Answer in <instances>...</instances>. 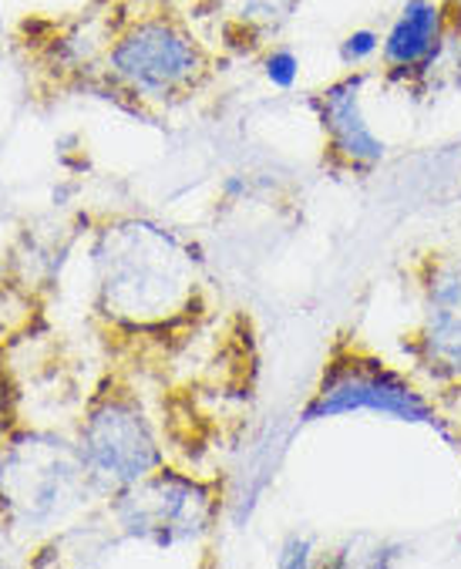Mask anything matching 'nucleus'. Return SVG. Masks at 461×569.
Listing matches in <instances>:
<instances>
[{
  "label": "nucleus",
  "mask_w": 461,
  "mask_h": 569,
  "mask_svg": "<svg viewBox=\"0 0 461 569\" xmlns=\"http://www.w3.org/2000/svg\"><path fill=\"white\" fill-rule=\"evenodd\" d=\"M14 48L51 84L94 91L136 116L189 104L229 64L179 0H88L58 21L24 18Z\"/></svg>",
  "instance_id": "obj_1"
},
{
  "label": "nucleus",
  "mask_w": 461,
  "mask_h": 569,
  "mask_svg": "<svg viewBox=\"0 0 461 569\" xmlns=\"http://www.w3.org/2000/svg\"><path fill=\"white\" fill-rule=\"evenodd\" d=\"M91 317L126 375L179 361L216 317V290L202 253L146 216H111L91 243Z\"/></svg>",
  "instance_id": "obj_2"
},
{
  "label": "nucleus",
  "mask_w": 461,
  "mask_h": 569,
  "mask_svg": "<svg viewBox=\"0 0 461 569\" xmlns=\"http://www.w3.org/2000/svg\"><path fill=\"white\" fill-rule=\"evenodd\" d=\"M351 415L424 425L441 435V418L431 391L411 371L394 368L381 351H374L358 327H340L323 351L320 375L303 405V421Z\"/></svg>",
  "instance_id": "obj_3"
},
{
  "label": "nucleus",
  "mask_w": 461,
  "mask_h": 569,
  "mask_svg": "<svg viewBox=\"0 0 461 569\" xmlns=\"http://www.w3.org/2000/svg\"><path fill=\"white\" fill-rule=\"evenodd\" d=\"M74 445L101 499L136 486L169 462L132 375L119 368H108L88 395Z\"/></svg>",
  "instance_id": "obj_4"
},
{
  "label": "nucleus",
  "mask_w": 461,
  "mask_h": 569,
  "mask_svg": "<svg viewBox=\"0 0 461 569\" xmlns=\"http://www.w3.org/2000/svg\"><path fill=\"white\" fill-rule=\"evenodd\" d=\"M401 273L414 300V323L398 340L411 375L428 391L461 385V253L421 247Z\"/></svg>",
  "instance_id": "obj_5"
},
{
  "label": "nucleus",
  "mask_w": 461,
  "mask_h": 569,
  "mask_svg": "<svg viewBox=\"0 0 461 569\" xmlns=\"http://www.w3.org/2000/svg\"><path fill=\"white\" fill-rule=\"evenodd\" d=\"M84 499H101L74 441L51 431L8 438L0 462V512L14 529H54Z\"/></svg>",
  "instance_id": "obj_6"
},
{
  "label": "nucleus",
  "mask_w": 461,
  "mask_h": 569,
  "mask_svg": "<svg viewBox=\"0 0 461 569\" xmlns=\"http://www.w3.org/2000/svg\"><path fill=\"white\" fill-rule=\"evenodd\" d=\"M104 509L122 536L156 549H182L202 542L216 529L222 482L219 476H196L166 462L136 486L108 496Z\"/></svg>",
  "instance_id": "obj_7"
},
{
  "label": "nucleus",
  "mask_w": 461,
  "mask_h": 569,
  "mask_svg": "<svg viewBox=\"0 0 461 569\" xmlns=\"http://www.w3.org/2000/svg\"><path fill=\"white\" fill-rule=\"evenodd\" d=\"M451 68H461V0H404L381 38L384 84L424 94Z\"/></svg>",
  "instance_id": "obj_8"
},
{
  "label": "nucleus",
  "mask_w": 461,
  "mask_h": 569,
  "mask_svg": "<svg viewBox=\"0 0 461 569\" xmlns=\"http://www.w3.org/2000/svg\"><path fill=\"white\" fill-rule=\"evenodd\" d=\"M368 68L340 74L313 94V116L320 122V162L340 179H368L388 159V142L374 132L364 111Z\"/></svg>",
  "instance_id": "obj_9"
},
{
  "label": "nucleus",
  "mask_w": 461,
  "mask_h": 569,
  "mask_svg": "<svg viewBox=\"0 0 461 569\" xmlns=\"http://www.w3.org/2000/svg\"><path fill=\"white\" fill-rule=\"evenodd\" d=\"M300 0H189L192 24L206 28V41L229 61L260 58L293 21Z\"/></svg>",
  "instance_id": "obj_10"
},
{
  "label": "nucleus",
  "mask_w": 461,
  "mask_h": 569,
  "mask_svg": "<svg viewBox=\"0 0 461 569\" xmlns=\"http://www.w3.org/2000/svg\"><path fill=\"white\" fill-rule=\"evenodd\" d=\"M381 38H384V34H378L374 28H358V31H351L348 38L340 41V51H337L340 61H343V68L358 71V68L374 64L378 54H381Z\"/></svg>",
  "instance_id": "obj_11"
},
{
  "label": "nucleus",
  "mask_w": 461,
  "mask_h": 569,
  "mask_svg": "<svg viewBox=\"0 0 461 569\" xmlns=\"http://www.w3.org/2000/svg\"><path fill=\"white\" fill-rule=\"evenodd\" d=\"M438 418H441V438H448L454 445V451L461 455V385L451 388H431Z\"/></svg>",
  "instance_id": "obj_12"
},
{
  "label": "nucleus",
  "mask_w": 461,
  "mask_h": 569,
  "mask_svg": "<svg viewBox=\"0 0 461 569\" xmlns=\"http://www.w3.org/2000/svg\"><path fill=\"white\" fill-rule=\"evenodd\" d=\"M263 68H267V78L277 84V88H293L297 74H300V61L290 48H270L263 54Z\"/></svg>",
  "instance_id": "obj_13"
},
{
  "label": "nucleus",
  "mask_w": 461,
  "mask_h": 569,
  "mask_svg": "<svg viewBox=\"0 0 461 569\" xmlns=\"http://www.w3.org/2000/svg\"><path fill=\"white\" fill-rule=\"evenodd\" d=\"M310 552H313V542L307 536H290L277 556L280 566H310Z\"/></svg>",
  "instance_id": "obj_14"
},
{
  "label": "nucleus",
  "mask_w": 461,
  "mask_h": 569,
  "mask_svg": "<svg viewBox=\"0 0 461 569\" xmlns=\"http://www.w3.org/2000/svg\"><path fill=\"white\" fill-rule=\"evenodd\" d=\"M11 421H14V391L0 375V445L11 438Z\"/></svg>",
  "instance_id": "obj_15"
}]
</instances>
